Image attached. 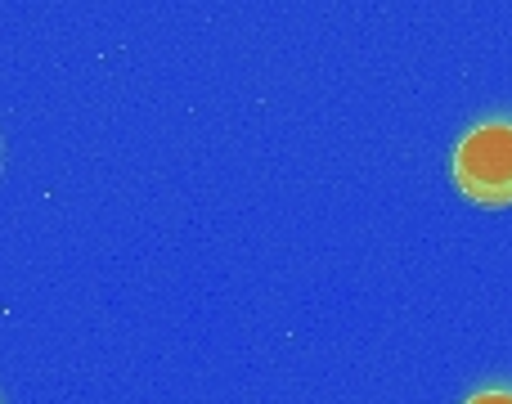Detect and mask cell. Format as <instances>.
I'll return each instance as SVG.
<instances>
[{"label":"cell","mask_w":512,"mask_h":404,"mask_svg":"<svg viewBox=\"0 0 512 404\" xmlns=\"http://www.w3.org/2000/svg\"><path fill=\"white\" fill-rule=\"evenodd\" d=\"M459 404H512V378H490L481 387H472Z\"/></svg>","instance_id":"2"},{"label":"cell","mask_w":512,"mask_h":404,"mask_svg":"<svg viewBox=\"0 0 512 404\" xmlns=\"http://www.w3.org/2000/svg\"><path fill=\"white\" fill-rule=\"evenodd\" d=\"M0 404H5V400H0Z\"/></svg>","instance_id":"3"},{"label":"cell","mask_w":512,"mask_h":404,"mask_svg":"<svg viewBox=\"0 0 512 404\" xmlns=\"http://www.w3.org/2000/svg\"><path fill=\"white\" fill-rule=\"evenodd\" d=\"M450 180L477 207H512V108L472 117L450 149Z\"/></svg>","instance_id":"1"}]
</instances>
